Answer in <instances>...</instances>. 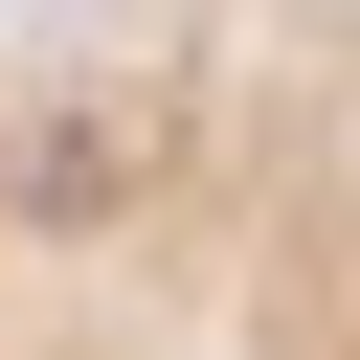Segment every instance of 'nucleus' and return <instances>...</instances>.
<instances>
[{
  "instance_id": "1",
  "label": "nucleus",
  "mask_w": 360,
  "mask_h": 360,
  "mask_svg": "<svg viewBox=\"0 0 360 360\" xmlns=\"http://www.w3.org/2000/svg\"><path fill=\"white\" fill-rule=\"evenodd\" d=\"M0 360H360V0H0Z\"/></svg>"
}]
</instances>
